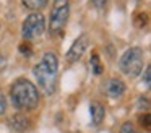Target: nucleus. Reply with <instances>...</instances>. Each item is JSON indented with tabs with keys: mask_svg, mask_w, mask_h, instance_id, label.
<instances>
[{
	"mask_svg": "<svg viewBox=\"0 0 151 133\" xmlns=\"http://www.w3.org/2000/svg\"><path fill=\"white\" fill-rule=\"evenodd\" d=\"M89 65H91V70L94 71V75H101L102 70H104L102 65H101V60H99V55L96 54V52L91 55V58H89Z\"/></svg>",
	"mask_w": 151,
	"mask_h": 133,
	"instance_id": "9d476101",
	"label": "nucleus"
},
{
	"mask_svg": "<svg viewBox=\"0 0 151 133\" xmlns=\"http://www.w3.org/2000/svg\"><path fill=\"white\" fill-rule=\"evenodd\" d=\"M70 15V3L68 0H55L50 12L49 19V32L50 36H60L65 29L67 19Z\"/></svg>",
	"mask_w": 151,
	"mask_h": 133,
	"instance_id": "20e7f679",
	"label": "nucleus"
},
{
	"mask_svg": "<svg viewBox=\"0 0 151 133\" xmlns=\"http://www.w3.org/2000/svg\"><path fill=\"white\" fill-rule=\"evenodd\" d=\"M140 123H141V127H145L146 130H150V114L140 115Z\"/></svg>",
	"mask_w": 151,
	"mask_h": 133,
	"instance_id": "ddd939ff",
	"label": "nucleus"
},
{
	"mask_svg": "<svg viewBox=\"0 0 151 133\" xmlns=\"http://www.w3.org/2000/svg\"><path fill=\"white\" fill-rule=\"evenodd\" d=\"M89 45V37L86 34H81L78 36V37L75 39V42L72 44V47H70V50L67 52V60L68 62H78L80 58L83 57V54H85V50L88 49Z\"/></svg>",
	"mask_w": 151,
	"mask_h": 133,
	"instance_id": "423d86ee",
	"label": "nucleus"
},
{
	"mask_svg": "<svg viewBox=\"0 0 151 133\" xmlns=\"http://www.w3.org/2000/svg\"><path fill=\"white\" fill-rule=\"evenodd\" d=\"M89 109H91L93 123H94V125H99V123H101L102 120H104V115H106L104 106H102L101 102H98V101H94V102H91V106H89Z\"/></svg>",
	"mask_w": 151,
	"mask_h": 133,
	"instance_id": "6e6552de",
	"label": "nucleus"
},
{
	"mask_svg": "<svg viewBox=\"0 0 151 133\" xmlns=\"http://www.w3.org/2000/svg\"><path fill=\"white\" fill-rule=\"evenodd\" d=\"M5 65H7V60H5V57H4V55L0 54V71H2V70L5 68Z\"/></svg>",
	"mask_w": 151,
	"mask_h": 133,
	"instance_id": "a211bd4d",
	"label": "nucleus"
},
{
	"mask_svg": "<svg viewBox=\"0 0 151 133\" xmlns=\"http://www.w3.org/2000/svg\"><path fill=\"white\" fill-rule=\"evenodd\" d=\"M20 52H21V54H24L26 57H29V55H31L29 45H28V44H21V45H20Z\"/></svg>",
	"mask_w": 151,
	"mask_h": 133,
	"instance_id": "2eb2a0df",
	"label": "nucleus"
},
{
	"mask_svg": "<svg viewBox=\"0 0 151 133\" xmlns=\"http://www.w3.org/2000/svg\"><path fill=\"white\" fill-rule=\"evenodd\" d=\"M5 107H7V102H5V97L2 94V91H0V115L5 112Z\"/></svg>",
	"mask_w": 151,
	"mask_h": 133,
	"instance_id": "dca6fc26",
	"label": "nucleus"
},
{
	"mask_svg": "<svg viewBox=\"0 0 151 133\" xmlns=\"http://www.w3.org/2000/svg\"><path fill=\"white\" fill-rule=\"evenodd\" d=\"M91 3L96 8H104V5L107 3V0H91Z\"/></svg>",
	"mask_w": 151,
	"mask_h": 133,
	"instance_id": "f3484780",
	"label": "nucleus"
},
{
	"mask_svg": "<svg viewBox=\"0 0 151 133\" xmlns=\"http://www.w3.org/2000/svg\"><path fill=\"white\" fill-rule=\"evenodd\" d=\"M57 68H59V62H57V55L54 52H46L39 63L34 65L33 73L39 83V88L46 94H52L55 89Z\"/></svg>",
	"mask_w": 151,
	"mask_h": 133,
	"instance_id": "f257e3e1",
	"label": "nucleus"
},
{
	"mask_svg": "<svg viewBox=\"0 0 151 133\" xmlns=\"http://www.w3.org/2000/svg\"><path fill=\"white\" fill-rule=\"evenodd\" d=\"M12 102L17 109L31 110L39 104V91L26 78H18L10 89Z\"/></svg>",
	"mask_w": 151,
	"mask_h": 133,
	"instance_id": "f03ea898",
	"label": "nucleus"
},
{
	"mask_svg": "<svg viewBox=\"0 0 151 133\" xmlns=\"http://www.w3.org/2000/svg\"><path fill=\"white\" fill-rule=\"evenodd\" d=\"M143 81H145V84H146V86H150V83H151V68H150V67L145 68V76H143Z\"/></svg>",
	"mask_w": 151,
	"mask_h": 133,
	"instance_id": "4468645a",
	"label": "nucleus"
},
{
	"mask_svg": "<svg viewBox=\"0 0 151 133\" xmlns=\"http://www.w3.org/2000/svg\"><path fill=\"white\" fill-rule=\"evenodd\" d=\"M106 93L111 97H120L122 94L125 93L124 81L119 80V78H111V80L107 81V84H106Z\"/></svg>",
	"mask_w": 151,
	"mask_h": 133,
	"instance_id": "0eeeda50",
	"label": "nucleus"
},
{
	"mask_svg": "<svg viewBox=\"0 0 151 133\" xmlns=\"http://www.w3.org/2000/svg\"><path fill=\"white\" fill-rule=\"evenodd\" d=\"M120 133H138V132H137V128L133 127V123L125 122L124 125H122V128H120Z\"/></svg>",
	"mask_w": 151,
	"mask_h": 133,
	"instance_id": "f8f14e48",
	"label": "nucleus"
},
{
	"mask_svg": "<svg viewBox=\"0 0 151 133\" xmlns=\"http://www.w3.org/2000/svg\"><path fill=\"white\" fill-rule=\"evenodd\" d=\"M145 67V54L140 47H132L119 60V68L127 76H138Z\"/></svg>",
	"mask_w": 151,
	"mask_h": 133,
	"instance_id": "7ed1b4c3",
	"label": "nucleus"
},
{
	"mask_svg": "<svg viewBox=\"0 0 151 133\" xmlns=\"http://www.w3.org/2000/svg\"><path fill=\"white\" fill-rule=\"evenodd\" d=\"M10 125H12V128L17 130V132H24V130L29 127V120L24 115H21V114H17V115H13L10 119Z\"/></svg>",
	"mask_w": 151,
	"mask_h": 133,
	"instance_id": "1a4fd4ad",
	"label": "nucleus"
},
{
	"mask_svg": "<svg viewBox=\"0 0 151 133\" xmlns=\"http://www.w3.org/2000/svg\"><path fill=\"white\" fill-rule=\"evenodd\" d=\"M44 29H46V19L41 13L34 12L26 16L23 21V37L24 39H36L42 36Z\"/></svg>",
	"mask_w": 151,
	"mask_h": 133,
	"instance_id": "39448f33",
	"label": "nucleus"
},
{
	"mask_svg": "<svg viewBox=\"0 0 151 133\" xmlns=\"http://www.w3.org/2000/svg\"><path fill=\"white\" fill-rule=\"evenodd\" d=\"M49 0H23V5L26 6L28 10H39L42 6L47 5Z\"/></svg>",
	"mask_w": 151,
	"mask_h": 133,
	"instance_id": "9b49d317",
	"label": "nucleus"
}]
</instances>
